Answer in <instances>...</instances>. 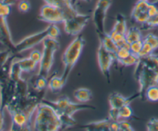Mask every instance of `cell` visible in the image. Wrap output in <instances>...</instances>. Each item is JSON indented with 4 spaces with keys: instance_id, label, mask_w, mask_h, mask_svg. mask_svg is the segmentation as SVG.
Returning a JSON list of instances; mask_svg holds the SVG:
<instances>
[{
    "instance_id": "7",
    "label": "cell",
    "mask_w": 158,
    "mask_h": 131,
    "mask_svg": "<svg viewBox=\"0 0 158 131\" xmlns=\"http://www.w3.org/2000/svg\"><path fill=\"white\" fill-rule=\"evenodd\" d=\"M112 4V0H98L92 15L93 23L97 33L105 32V19L106 12Z\"/></svg>"
},
{
    "instance_id": "15",
    "label": "cell",
    "mask_w": 158,
    "mask_h": 131,
    "mask_svg": "<svg viewBox=\"0 0 158 131\" xmlns=\"http://www.w3.org/2000/svg\"><path fill=\"white\" fill-rule=\"evenodd\" d=\"M0 42L6 45L11 51H13L15 43L12 39L10 30L7 24L6 18L0 17Z\"/></svg>"
},
{
    "instance_id": "10",
    "label": "cell",
    "mask_w": 158,
    "mask_h": 131,
    "mask_svg": "<svg viewBox=\"0 0 158 131\" xmlns=\"http://www.w3.org/2000/svg\"><path fill=\"white\" fill-rule=\"evenodd\" d=\"M98 64L103 75L104 76L107 83H110V68L114 60H115L114 54L106 49L104 46L100 43L97 50Z\"/></svg>"
},
{
    "instance_id": "45",
    "label": "cell",
    "mask_w": 158,
    "mask_h": 131,
    "mask_svg": "<svg viewBox=\"0 0 158 131\" xmlns=\"http://www.w3.org/2000/svg\"><path fill=\"white\" fill-rule=\"evenodd\" d=\"M1 1H2V0H1Z\"/></svg>"
},
{
    "instance_id": "34",
    "label": "cell",
    "mask_w": 158,
    "mask_h": 131,
    "mask_svg": "<svg viewBox=\"0 0 158 131\" xmlns=\"http://www.w3.org/2000/svg\"><path fill=\"white\" fill-rule=\"evenodd\" d=\"M147 130L158 131V119L151 118L147 123Z\"/></svg>"
},
{
    "instance_id": "32",
    "label": "cell",
    "mask_w": 158,
    "mask_h": 131,
    "mask_svg": "<svg viewBox=\"0 0 158 131\" xmlns=\"http://www.w3.org/2000/svg\"><path fill=\"white\" fill-rule=\"evenodd\" d=\"M154 52H155V51H154V49L151 47V46H150L148 43H144V42H143V47H142V49L141 51H140V52L139 53V57L147 56V55H151V54L154 53Z\"/></svg>"
},
{
    "instance_id": "26",
    "label": "cell",
    "mask_w": 158,
    "mask_h": 131,
    "mask_svg": "<svg viewBox=\"0 0 158 131\" xmlns=\"http://www.w3.org/2000/svg\"><path fill=\"white\" fill-rule=\"evenodd\" d=\"M119 115L120 119L123 120H127V119L134 117V111L131 108V105H124L119 109Z\"/></svg>"
},
{
    "instance_id": "17",
    "label": "cell",
    "mask_w": 158,
    "mask_h": 131,
    "mask_svg": "<svg viewBox=\"0 0 158 131\" xmlns=\"http://www.w3.org/2000/svg\"><path fill=\"white\" fill-rule=\"evenodd\" d=\"M97 35L99 36L100 43L104 46L105 49H107L109 52H110L113 54H115L117 52L118 46L116 45V43L112 39L109 33H106L105 32L103 33H97Z\"/></svg>"
},
{
    "instance_id": "39",
    "label": "cell",
    "mask_w": 158,
    "mask_h": 131,
    "mask_svg": "<svg viewBox=\"0 0 158 131\" xmlns=\"http://www.w3.org/2000/svg\"><path fill=\"white\" fill-rule=\"evenodd\" d=\"M110 131H119L118 121H112V122H111Z\"/></svg>"
},
{
    "instance_id": "42",
    "label": "cell",
    "mask_w": 158,
    "mask_h": 131,
    "mask_svg": "<svg viewBox=\"0 0 158 131\" xmlns=\"http://www.w3.org/2000/svg\"><path fill=\"white\" fill-rule=\"evenodd\" d=\"M71 1H72L73 5V4H75V3L77 2L78 1V0H71ZM83 1H85V2H89L90 1V0H83Z\"/></svg>"
},
{
    "instance_id": "1",
    "label": "cell",
    "mask_w": 158,
    "mask_h": 131,
    "mask_svg": "<svg viewBox=\"0 0 158 131\" xmlns=\"http://www.w3.org/2000/svg\"><path fill=\"white\" fill-rule=\"evenodd\" d=\"M134 77L140 85L138 92L140 98H144L145 90L149 86L158 85V55L152 53L140 57L135 65Z\"/></svg>"
},
{
    "instance_id": "9",
    "label": "cell",
    "mask_w": 158,
    "mask_h": 131,
    "mask_svg": "<svg viewBox=\"0 0 158 131\" xmlns=\"http://www.w3.org/2000/svg\"><path fill=\"white\" fill-rule=\"evenodd\" d=\"M90 15L78 13L77 15L65 20L64 30L69 35H78L86 26Z\"/></svg>"
},
{
    "instance_id": "37",
    "label": "cell",
    "mask_w": 158,
    "mask_h": 131,
    "mask_svg": "<svg viewBox=\"0 0 158 131\" xmlns=\"http://www.w3.org/2000/svg\"><path fill=\"white\" fill-rule=\"evenodd\" d=\"M109 119L112 121H118L120 120L119 115V109L117 108H110L109 111Z\"/></svg>"
},
{
    "instance_id": "31",
    "label": "cell",
    "mask_w": 158,
    "mask_h": 131,
    "mask_svg": "<svg viewBox=\"0 0 158 131\" xmlns=\"http://www.w3.org/2000/svg\"><path fill=\"white\" fill-rule=\"evenodd\" d=\"M143 39L139 40V41L134 42V43L130 44V50H131V52H132V53L139 55V53L140 52V51H141L142 49V47H143Z\"/></svg>"
},
{
    "instance_id": "33",
    "label": "cell",
    "mask_w": 158,
    "mask_h": 131,
    "mask_svg": "<svg viewBox=\"0 0 158 131\" xmlns=\"http://www.w3.org/2000/svg\"><path fill=\"white\" fill-rule=\"evenodd\" d=\"M119 123V131H134L135 129H134L131 123L127 120H118Z\"/></svg>"
},
{
    "instance_id": "29",
    "label": "cell",
    "mask_w": 158,
    "mask_h": 131,
    "mask_svg": "<svg viewBox=\"0 0 158 131\" xmlns=\"http://www.w3.org/2000/svg\"><path fill=\"white\" fill-rule=\"evenodd\" d=\"M143 41L144 43H148L151 47L154 49V51L158 49V36L153 33H149L143 38Z\"/></svg>"
},
{
    "instance_id": "27",
    "label": "cell",
    "mask_w": 158,
    "mask_h": 131,
    "mask_svg": "<svg viewBox=\"0 0 158 131\" xmlns=\"http://www.w3.org/2000/svg\"><path fill=\"white\" fill-rule=\"evenodd\" d=\"M132 52L130 50V47L128 46H123V47H120L117 49V52L114 54V57H115V60L117 62L126 59L127 57L129 56Z\"/></svg>"
},
{
    "instance_id": "38",
    "label": "cell",
    "mask_w": 158,
    "mask_h": 131,
    "mask_svg": "<svg viewBox=\"0 0 158 131\" xmlns=\"http://www.w3.org/2000/svg\"><path fill=\"white\" fill-rule=\"evenodd\" d=\"M145 25V27L148 28H154V27H158V13L157 15H154L153 17L150 18V19L147 22Z\"/></svg>"
},
{
    "instance_id": "12",
    "label": "cell",
    "mask_w": 158,
    "mask_h": 131,
    "mask_svg": "<svg viewBox=\"0 0 158 131\" xmlns=\"http://www.w3.org/2000/svg\"><path fill=\"white\" fill-rule=\"evenodd\" d=\"M149 2L138 0L131 12V18L137 23L143 25L146 24L147 22L151 18L149 13Z\"/></svg>"
},
{
    "instance_id": "25",
    "label": "cell",
    "mask_w": 158,
    "mask_h": 131,
    "mask_svg": "<svg viewBox=\"0 0 158 131\" xmlns=\"http://www.w3.org/2000/svg\"><path fill=\"white\" fill-rule=\"evenodd\" d=\"M109 35H110V37L114 40V43H116V45L118 46V48L123 47V46H128V47H130V44H128L126 40L125 34L110 32Z\"/></svg>"
},
{
    "instance_id": "22",
    "label": "cell",
    "mask_w": 158,
    "mask_h": 131,
    "mask_svg": "<svg viewBox=\"0 0 158 131\" xmlns=\"http://www.w3.org/2000/svg\"><path fill=\"white\" fill-rule=\"evenodd\" d=\"M18 64L21 70L25 72H30L35 70L37 66V63L34 62L33 60L31 59L29 57L28 58L22 59H17Z\"/></svg>"
},
{
    "instance_id": "4",
    "label": "cell",
    "mask_w": 158,
    "mask_h": 131,
    "mask_svg": "<svg viewBox=\"0 0 158 131\" xmlns=\"http://www.w3.org/2000/svg\"><path fill=\"white\" fill-rule=\"evenodd\" d=\"M85 44H86V41L82 35H77V37L69 43L63 53L62 61H63L64 68H63V75L61 77L66 83L67 82L68 77L71 71L73 69L76 63H77L81 55Z\"/></svg>"
},
{
    "instance_id": "3",
    "label": "cell",
    "mask_w": 158,
    "mask_h": 131,
    "mask_svg": "<svg viewBox=\"0 0 158 131\" xmlns=\"http://www.w3.org/2000/svg\"><path fill=\"white\" fill-rule=\"evenodd\" d=\"M32 128L37 131H58L63 129V125L53 107L42 101L35 110Z\"/></svg>"
},
{
    "instance_id": "41",
    "label": "cell",
    "mask_w": 158,
    "mask_h": 131,
    "mask_svg": "<svg viewBox=\"0 0 158 131\" xmlns=\"http://www.w3.org/2000/svg\"><path fill=\"white\" fill-rule=\"evenodd\" d=\"M4 111V107H3V104H2V98L0 99V114L2 113V112Z\"/></svg>"
},
{
    "instance_id": "5",
    "label": "cell",
    "mask_w": 158,
    "mask_h": 131,
    "mask_svg": "<svg viewBox=\"0 0 158 131\" xmlns=\"http://www.w3.org/2000/svg\"><path fill=\"white\" fill-rule=\"evenodd\" d=\"M60 35V30L56 24H50L43 30L34 33L32 35L26 37L18 43L15 44L13 52L14 54L21 53L24 51L35 47L40 43H43L44 39L47 38L56 39Z\"/></svg>"
},
{
    "instance_id": "44",
    "label": "cell",
    "mask_w": 158,
    "mask_h": 131,
    "mask_svg": "<svg viewBox=\"0 0 158 131\" xmlns=\"http://www.w3.org/2000/svg\"><path fill=\"white\" fill-rule=\"evenodd\" d=\"M156 54H157V55H158V50L157 51V52H156Z\"/></svg>"
},
{
    "instance_id": "19",
    "label": "cell",
    "mask_w": 158,
    "mask_h": 131,
    "mask_svg": "<svg viewBox=\"0 0 158 131\" xmlns=\"http://www.w3.org/2000/svg\"><path fill=\"white\" fill-rule=\"evenodd\" d=\"M127 25L126 17L122 14L118 13L116 17V22L114 24V28L110 32H119V33L126 34L127 30Z\"/></svg>"
},
{
    "instance_id": "11",
    "label": "cell",
    "mask_w": 158,
    "mask_h": 131,
    "mask_svg": "<svg viewBox=\"0 0 158 131\" xmlns=\"http://www.w3.org/2000/svg\"><path fill=\"white\" fill-rule=\"evenodd\" d=\"M12 118L10 130H30L31 118L24 112L18 110L9 111Z\"/></svg>"
},
{
    "instance_id": "30",
    "label": "cell",
    "mask_w": 158,
    "mask_h": 131,
    "mask_svg": "<svg viewBox=\"0 0 158 131\" xmlns=\"http://www.w3.org/2000/svg\"><path fill=\"white\" fill-rule=\"evenodd\" d=\"M12 5L6 3L3 1H0V17L7 18L12 10Z\"/></svg>"
},
{
    "instance_id": "43",
    "label": "cell",
    "mask_w": 158,
    "mask_h": 131,
    "mask_svg": "<svg viewBox=\"0 0 158 131\" xmlns=\"http://www.w3.org/2000/svg\"><path fill=\"white\" fill-rule=\"evenodd\" d=\"M140 1H145V2H149V0H140Z\"/></svg>"
},
{
    "instance_id": "28",
    "label": "cell",
    "mask_w": 158,
    "mask_h": 131,
    "mask_svg": "<svg viewBox=\"0 0 158 131\" xmlns=\"http://www.w3.org/2000/svg\"><path fill=\"white\" fill-rule=\"evenodd\" d=\"M139 59H140L139 55H135V54L134 53H131L129 56L127 57L124 59L120 60L118 63L123 66H135V65L137 64Z\"/></svg>"
},
{
    "instance_id": "6",
    "label": "cell",
    "mask_w": 158,
    "mask_h": 131,
    "mask_svg": "<svg viewBox=\"0 0 158 131\" xmlns=\"http://www.w3.org/2000/svg\"><path fill=\"white\" fill-rule=\"evenodd\" d=\"M43 52L37 75L48 77L54 63V55L60 48L56 39L47 38L43 41Z\"/></svg>"
},
{
    "instance_id": "21",
    "label": "cell",
    "mask_w": 158,
    "mask_h": 131,
    "mask_svg": "<svg viewBox=\"0 0 158 131\" xmlns=\"http://www.w3.org/2000/svg\"><path fill=\"white\" fill-rule=\"evenodd\" d=\"M73 96L80 103H87L92 99V92L87 88H79L74 91Z\"/></svg>"
},
{
    "instance_id": "14",
    "label": "cell",
    "mask_w": 158,
    "mask_h": 131,
    "mask_svg": "<svg viewBox=\"0 0 158 131\" xmlns=\"http://www.w3.org/2000/svg\"><path fill=\"white\" fill-rule=\"evenodd\" d=\"M44 1L46 2V4L52 5L62 9V11L64 12L66 19L71 18L79 13L74 8L71 0H44Z\"/></svg>"
},
{
    "instance_id": "35",
    "label": "cell",
    "mask_w": 158,
    "mask_h": 131,
    "mask_svg": "<svg viewBox=\"0 0 158 131\" xmlns=\"http://www.w3.org/2000/svg\"><path fill=\"white\" fill-rule=\"evenodd\" d=\"M30 2L27 0H22L19 2L18 9L21 12H27L30 9Z\"/></svg>"
},
{
    "instance_id": "24",
    "label": "cell",
    "mask_w": 158,
    "mask_h": 131,
    "mask_svg": "<svg viewBox=\"0 0 158 131\" xmlns=\"http://www.w3.org/2000/svg\"><path fill=\"white\" fill-rule=\"evenodd\" d=\"M144 97L147 100L152 103L158 102V85H153L149 86L145 90Z\"/></svg>"
},
{
    "instance_id": "8",
    "label": "cell",
    "mask_w": 158,
    "mask_h": 131,
    "mask_svg": "<svg viewBox=\"0 0 158 131\" xmlns=\"http://www.w3.org/2000/svg\"><path fill=\"white\" fill-rule=\"evenodd\" d=\"M38 18L40 21L49 23V24H58L63 23L65 19L64 12L60 8L49 4H46L40 9Z\"/></svg>"
},
{
    "instance_id": "18",
    "label": "cell",
    "mask_w": 158,
    "mask_h": 131,
    "mask_svg": "<svg viewBox=\"0 0 158 131\" xmlns=\"http://www.w3.org/2000/svg\"><path fill=\"white\" fill-rule=\"evenodd\" d=\"M66 83V82L63 80L61 76L59 77L56 76H53L48 81L47 87L49 88L51 92H53V93H56L63 89Z\"/></svg>"
},
{
    "instance_id": "13",
    "label": "cell",
    "mask_w": 158,
    "mask_h": 131,
    "mask_svg": "<svg viewBox=\"0 0 158 131\" xmlns=\"http://www.w3.org/2000/svg\"><path fill=\"white\" fill-rule=\"evenodd\" d=\"M140 98V92H137V93L129 97H125L123 95L117 92H113L109 96V103L110 108H117L120 109L124 105L131 104V102L134 101L136 99Z\"/></svg>"
},
{
    "instance_id": "36",
    "label": "cell",
    "mask_w": 158,
    "mask_h": 131,
    "mask_svg": "<svg viewBox=\"0 0 158 131\" xmlns=\"http://www.w3.org/2000/svg\"><path fill=\"white\" fill-rule=\"evenodd\" d=\"M29 57L39 65V63H40V60H41L42 58V52H40V51H39L38 49H34V50H32V52H30Z\"/></svg>"
},
{
    "instance_id": "2",
    "label": "cell",
    "mask_w": 158,
    "mask_h": 131,
    "mask_svg": "<svg viewBox=\"0 0 158 131\" xmlns=\"http://www.w3.org/2000/svg\"><path fill=\"white\" fill-rule=\"evenodd\" d=\"M42 101L53 107L57 114L60 116L63 125V129L73 126L77 123L76 120L73 117V115L78 111L83 110V109H96L95 106L92 105L73 103L71 101L70 99L66 96L62 97L56 101L46 100H43Z\"/></svg>"
},
{
    "instance_id": "20",
    "label": "cell",
    "mask_w": 158,
    "mask_h": 131,
    "mask_svg": "<svg viewBox=\"0 0 158 131\" xmlns=\"http://www.w3.org/2000/svg\"><path fill=\"white\" fill-rule=\"evenodd\" d=\"M125 37H126V40L128 44L143 39L141 31L136 26H131L129 29H127L126 34H125Z\"/></svg>"
},
{
    "instance_id": "16",
    "label": "cell",
    "mask_w": 158,
    "mask_h": 131,
    "mask_svg": "<svg viewBox=\"0 0 158 131\" xmlns=\"http://www.w3.org/2000/svg\"><path fill=\"white\" fill-rule=\"evenodd\" d=\"M112 120L109 117L105 120L94 121L82 125L81 127L87 131H110V125Z\"/></svg>"
},
{
    "instance_id": "23",
    "label": "cell",
    "mask_w": 158,
    "mask_h": 131,
    "mask_svg": "<svg viewBox=\"0 0 158 131\" xmlns=\"http://www.w3.org/2000/svg\"><path fill=\"white\" fill-rule=\"evenodd\" d=\"M31 83L33 86L34 89L36 91L45 90L48 86V80L47 77H45L43 76L35 75L33 78L31 80Z\"/></svg>"
},
{
    "instance_id": "40",
    "label": "cell",
    "mask_w": 158,
    "mask_h": 131,
    "mask_svg": "<svg viewBox=\"0 0 158 131\" xmlns=\"http://www.w3.org/2000/svg\"><path fill=\"white\" fill-rule=\"evenodd\" d=\"M3 125H4V111L0 114V130L3 129Z\"/></svg>"
}]
</instances>
